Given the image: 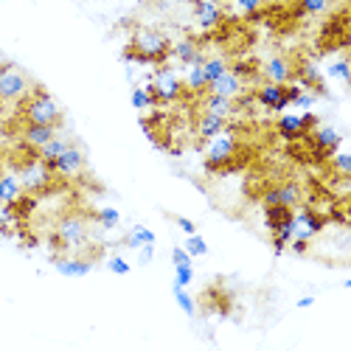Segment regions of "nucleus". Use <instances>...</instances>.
Listing matches in <instances>:
<instances>
[{"label": "nucleus", "mask_w": 351, "mask_h": 351, "mask_svg": "<svg viewBox=\"0 0 351 351\" xmlns=\"http://www.w3.org/2000/svg\"><path fill=\"white\" fill-rule=\"evenodd\" d=\"M171 40L163 32L155 28H138L132 34V45L124 51L127 62H141V65H163L169 60Z\"/></svg>", "instance_id": "f257e3e1"}, {"label": "nucleus", "mask_w": 351, "mask_h": 351, "mask_svg": "<svg viewBox=\"0 0 351 351\" xmlns=\"http://www.w3.org/2000/svg\"><path fill=\"white\" fill-rule=\"evenodd\" d=\"M25 124H62V107L56 104V99L43 90V87H37V90L28 96L25 101Z\"/></svg>", "instance_id": "f03ea898"}, {"label": "nucleus", "mask_w": 351, "mask_h": 351, "mask_svg": "<svg viewBox=\"0 0 351 351\" xmlns=\"http://www.w3.org/2000/svg\"><path fill=\"white\" fill-rule=\"evenodd\" d=\"M206 143H208L206 146V166H208V171H217V169L228 166L233 160V155H237V149H239V141H237V135L230 132V127H225L219 135H214Z\"/></svg>", "instance_id": "7ed1b4c3"}, {"label": "nucleus", "mask_w": 351, "mask_h": 351, "mask_svg": "<svg viewBox=\"0 0 351 351\" xmlns=\"http://www.w3.org/2000/svg\"><path fill=\"white\" fill-rule=\"evenodd\" d=\"M146 90L152 93V99H155V104H171V101H178L180 96H183V79L174 73L171 68H160L155 76H152V82L146 84Z\"/></svg>", "instance_id": "20e7f679"}, {"label": "nucleus", "mask_w": 351, "mask_h": 351, "mask_svg": "<svg viewBox=\"0 0 351 351\" xmlns=\"http://www.w3.org/2000/svg\"><path fill=\"white\" fill-rule=\"evenodd\" d=\"M28 90H32L28 76L17 65L6 62L3 71H0V101H20L28 96Z\"/></svg>", "instance_id": "39448f33"}, {"label": "nucleus", "mask_w": 351, "mask_h": 351, "mask_svg": "<svg viewBox=\"0 0 351 351\" xmlns=\"http://www.w3.org/2000/svg\"><path fill=\"white\" fill-rule=\"evenodd\" d=\"M17 178H20L25 194H40V191H45V189L51 186L53 171H51L40 158H34V160H28V163L20 166V174H17Z\"/></svg>", "instance_id": "423d86ee"}, {"label": "nucleus", "mask_w": 351, "mask_h": 351, "mask_svg": "<svg viewBox=\"0 0 351 351\" xmlns=\"http://www.w3.org/2000/svg\"><path fill=\"white\" fill-rule=\"evenodd\" d=\"M317 127V115L315 112H304V115H292V112H281L278 121H276V132L284 138V141H295V138H304L309 130Z\"/></svg>", "instance_id": "0eeeda50"}, {"label": "nucleus", "mask_w": 351, "mask_h": 351, "mask_svg": "<svg viewBox=\"0 0 351 351\" xmlns=\"http://www.w3.org/2000/svg\"><path fill=\"white\" fill-rule=\"evenodd\" d=\"M56 242L65 245V247H82L87 242V222L84 217L79 214H68L60 219V225H56Z\"/></svg>", "instance_id": "6e6552de"}, {"label": "nucleus", "mask_w": 351, "mask_h": 351, "mask_svg": "<svg viewBox=\"0 0 351 351\" xmlns=\"http://www.w3.org/2000/svg\"><path fill=\"white\" fill-rule=\"evenodd\" d=\"M326 228V217H320L317 211H292V239H304L312 242L320 230Z\"/></svg>", "instance_id": "1a4fd4ad"}, {"label": "nucleus", "mask_w": 351, "mask_h": 351, "mask_svg": "<svg viewBox=\"0 0 351 351\" xmlns=\"http://www.w3.org/2000/svg\"><path fill=\"white\" fill-rule=\"evenodd\" d=\"M51 171L56 174V178H65V180L79 178V174L84 171V152H82V146L71 143L68 149L51 163Z\"/></svg>", "instance_id": "9d476101"}, {"label": "nucleus", "mask_w": 351, "mask_h": 351, "mask_svg": "<svg viewBox=\"0 0 351 351\" xmlns=\"http://www.w3.org/2000/svg\"><path fill=\"white\" fill-rule=\"evenodd\" d=\"M312 146H315V152L317 158H332L340 146H343V135L337 127H315L312 132Z\"/></svg>", "instance_id": "9b49d317"}, {"label": "nucleus", "mask_w": 351, "mask_h": 351, "mask_svg": "<svg viewBox=\"0 0 351 351\" xmlns=\"http://www.w3.org/2000/svg\"><path fill=\"white\" fill-rule=\"evenodd\" d=\"M261 202L265 206H284V208H295L301 202V189L295 183H281V186H273L261 194Z\"/></svg>", "instance_id": "f8f14e48"}, {"label": "nucleus", "mask_w": 351, "mask_h": 351, "mask_svg": "<svg viewBox=\"0 0 351 351\" xmlns=\"http://www.w3.org/2000/svg\"><path fill=\"white\" fill-rule=\"evenodd\" d=\"M256 101L270 110V112H284L289 107L287 96H284V84H276V82H267V84H261L258 90H256Z\"/></svg>", "instance_id": "ddd939ff"}, {"label": "nucleus", "mask_w": 351, "mask_h": 351, "mask_svg": "<svg viewBox=\"0 0 351 351\" xmlns=\"http://www.w3.org/2000/svg\"><path fill=\"white\" fill-rule=\"evenodd\" d=\"M222 17H225V12L217 0H194V20L199 28H206V32L208 28H217L222 23Z\"/></svg>", "instance_id": "4468645a"}, {"label": "nucleus", "mask_w": 351, "mask_h": 351, "mask_svg": "<svg viewBox=\"0 0 351 351\" xmlns=\"http://www.w3.org/2000/svg\"><path fill=\"white\" fill-rule=\"evenodd\" d=\"M169 56H174V60L183 62L186 68H189V65H202V62H206V53L199 51L197 40H191V37H183L180 43H174L171 51H169Z\"/></svg>", "instance_id": "2eb2a0df"}, {"label": "nucleus", "mask_w": 351, "mask_h": 351, "mask_svg": "<svg viewBox=\"0 0 351 351\" xmlns=\"http://www.w3.org/2000/svg\"><path fill=\"white\" fill-rule=\"evenodd\" d=\"M53 270L65 278H82L93 270V261L79 258V256H60V258H53Z\"/></svg>", "instance_id": "dca6fc26"}, {"label": "nucleus", "mask_w": 351, "mask_h": 351, "mask_svg": "<svg viewBox=\"0 0 351 351\" xmlns=\"http://www.w3.org/2000/svg\"><path fill=\"white\" fill-rule=\"evenodd\" d=\"M53 135H60V124H25L23 143L32 146V149H40V146H45Z\"/></svg>", "instance_id": "f3484780"}, {"label": "nucleus", "mask_w": 351, "mask_h": 351, "mask_svg": "<svg viewBox=\"0 0 351 351\" xmlns=\"http://www.w3.org/2000/svg\"><path fill=\"white\" fill-rule=\"evenodd\" d=\"M242 87H245V84H242V79L228 68L219 79H214V82L208 84V90H206V93H217V96H228V99H239Z\"/></svg>", "instance_id": "a211bd4d"}, {"label": "nucleus", "mask_w": 351, "mask_h": 351, "mask_svg": "<svg viewBox=\"0 0 351 351\" xmlns=\"http://www.w3.org/2000/svg\"><path fill=\"white\" fill-rule=\"evenodd\" d=\"M23 183L14 171H6L0 174V206H14V202L23 197Z\"/></svg>", "instance_id": "6ab92c4d"}, {"label": "nucleus", "mask_w": 351, "mask_h": 351, "mask_svg": "<svg viewBox=\"0 0 351 351\" xmlns=\"http://www.w3.org/2000/svg\"><path fill=\"white\" fill-rule=\"evenodd\" d=\"M265 76H267V82H276V84L292 82V65H289V60H284V56H270L267 65H265Z\"/></svg>", "instance_id": "aec40b11"}, {"label": "nucleus", "mask_w": 351, "mask_h": 351, "mask_svg": "<svg viewBox=\"0 0 351 351\" xmlns=\"http://www.w3.org/2000/svg\"><path fill=\"white\" fill-rule=\"evenodd\" d=\"M225 127H228V119H222V115H214V112H202L199 121H197V135H199L202 141H211V138L219 135Z\"/></svg>", "instance_id": "412c9836"}, {"label": "nucleus", "mask_w": 351, "mask_h": 351, "mask_svg": "<svg viewBox=\"0 0 351 351\" xmlns=\"http://www.w3.org/2000/svg\"><path fill=\"white\" fill-rule=\"evenodd\" d=\"M71 143H73V141H68V138H62V135H53V138H51L45 146H40V149H37V158H40V160H43V163L51 169V163H53L56 158H60V155L68 149Z\"/></svg>", "instance_id": "4be33fe9"}, {"label": "nucleus", "mask_w": 351, "mask_h": 351, "mask_svg": "<svg viewBox=\"0 0 351 351\" xmlns=\"http://www.w3.org/2000/svg\"><path fill=\"white\" fill-rule=\"evenodd\" d=\"M202 110H206V112H214V115H222V119H230V112H233V99L208 93L206 101H202Z\"/></svg>", "instance_id": "5701e85b"}, {"label": "nucleus", "mask_w": 351, "mask_h": 351, "mask_svg": "<svg viewBox=\"0 0 351 351\" xmlns=\"http://www.w3.org/2000/svg\"><path fill=\"white\" fill-rule=\"evenodd\" d=\"M183 87L191 90V93H206L208 90V79H206V73H202V65H189Z\"/></svg>", "instance_id": "b1692460"}, {"label": "nucleus", "mask_w": 351, "mask_h": 351, "mask_svg": "<svg viewBox=\"0 0 351 351\" xmlns=\"http://www.w3.org/2000/svg\"><path fill=\"white\" fill-rule=\"evenodd\" d=\"M146 242H155V233L146 228V225H135L127 237H124V247H130V250H138L141 245H146Z\"/></svg>", "instance_id": "393cba45"}, {"label": "nucleus", "mask_w": 351, "mask_h": 351, "mask_svg": "<svg viewBox=\"0 0 351 351\" xmlns=\"http://www.w3.org/2000/svg\"><path fill=\"white\" fill-rule=\"evenodd\" d=\"M225 71H228V60H225V56H206V62H202V73H206L208 84L214 79H219Z\"/></svg>", "instance_id": "a878e982"}, {"label": "nucleus", "mask_w": 351, "mask_h": 351, "mask_svg": "<svg viewBox=\"0 0 351 351\" xmlns=\"http://www.w3.org/2000/svg\"><path fill=\"white\" fill-rule=\"evenodd\" d=\"M329 6H332V0H298V9H301V14H306V17L326 14Z\"/></svg>", "instance_id": "bb28decb"}, {"label": "nucleus", "mask_w": 351, "mask_h": 351, "mask_svg": "<svg viewBox=\"0 0 351 351\" xmlns=\"http://www.w3.org/2000/svg\"><path fill=\"white\" fill-rule=\"evenodd\" d=\"M171 292H174V301H178V306H180L189 317H194V315H197V306H194V298L186 292V287H178V284H174Z\"/></svg>", "instance_id": "cd10ccee"}, {"label": "nucleus", "mask_w": 351, "mask_h": 351, "mask_svg": "<svg viewBox=\"0 0 351 351\" xmlns=\"http://www.w3.org/2000/svg\"><path fill=\"white\" fill-rule=\"evenodd\" d=\"M183 247L189 250L191 258H197V256H208V245H206V239H202L199 233H189L186 242H183Z\"/></svg>", "instance_id": "c85d7f7f"}, {"label": "nucleus", "mask_w": 351, "mask_h": 351, "mask_svg": "<svg viewBox=\"0 0 351 351\" xmlns=\"http://www.w3.org/2000/svg\"><path fill=\"white\" fill-rule=\"evenodd\" d=\"M96 222H99L104 230H112V228L121 225V214L107 206V208H99V211H96Z\"/></svg>", "instance_id": "c756f323"}, {"label": "nucleus", "mask_w": 351, "mask_h": 351, "mask_svg": "<svg viewBox=\"0 0 351 351\" xmlns=\"http://www.w3.org/2000/svg\"><path fill=\"white\" fill-rule=\"evenodd\" d=\"M132 107H135V110H149V107H155L152 93L146 90V87H135V90H132Z\"/></svg>", "instance_id": "7c9ffc66"}, {"label": "nucleus", "mask_w": 351, "mask_h": 351, "mask_svg": "<svg viewBox=\"0 0 351 351\" xmlns=\"http://www.w3.org/2000/svg\"><path fill=\"white\" fill-rule=\"evenodd\" d=\"M107 270H110L112 276H130L132 265H130L124 256H110V258H107Z\"/></svg>", "instance_id": "2f4dec72"}, {"label": "nucleus", "mask_w": 351, "mask_h": 351, "mask_svg": "<svg viewBox=\"0 0 351 351\" xmlns=\"http://www.w3.org/2000/svg\"><path fill=\"white\" fill-rule=\"evenodd\" d=\"M326 73L335 76V79H340V82H348V79H351V73H348V60H346V56H340V60L329 62Z\"/></svg>", "instance_id": "473e14b6"}, {"label": "nucleus", "mask_w": 351, "mask_h": 351, "mask_svg": "<svg viewBox=\"0 0 351 351\" xmlns=\"http://www.w3.org/2000/svg\"><path fill=\"white\" fill-rule=\"evenodd\" d=\"M332 166H335V171L340 174V178H348L351 174V155H346V152H335L332 155Z\"/></svg>", "instance_id": "72a5a7b5"}, {"label": "nucleus", "mask_w": 351, "mask_h": 351, "mask_svg": "<svg viewBox=\"0 0 351 351\" xmlns=\"http://www.w3.org/2000/svg\"><path fill=\"white\" fill-rule=\"evenodd\" d=\"M191 281H194V265H178V267H174V284L189 287Z\"/></svg>", "instance_id": "f704fd0d"}, {"label": "nucleus", "mask_w": 351, "mask_h": 351, "mask_svg": "<svg viewBox=\"0 0 351 351\" xmlns=\"http://www.w3.org/2000/svg\"><path fill=\"white\" fill-rule=\"evenodd\" d=\"M233 6H237L239 12H245V14H256V12H261L265 9V3L267 0H230Z\"/></svg>", "instance_id": "c9c22d12"}, {"label": "nucleus", "mask_w": 351, "mask_h": 351, "mask_svg": "<svg viewBox=\"0 0 351 351\" xmlns=\"http://www.w3.org/2000/svg\"><path fill=\"white\" fill-rule=\"evenodd\" d=\"M155 258V242H146L138 247V265H152Z\"/></svg>", "instance_id": "e433bc0d"}, {"label": "nucleus", "mask_w": 351, "mask_h": 351, "mask_svg": "<svg viewBox=\"0 0 351 351\" xmlns=\"http://www.w3.org/2000/svg\"><path fill=\"white\" fill-rule=\"evenodd\" d=\"M171 261H174V267L178 265H191V256H189V250L183 247V245H178V247H171Z\"/></svg>", "instance_id": "4c0bfd02"}, {"label": "nucleus", "mask_w": 351, "mask_h": 351, "mask_svg": "<svg viewBox=\"0 0 351 351\" xmlns=\"http://www.w3.org/2000/svg\"><path fill=\"white\" fill-rule=\"evenodd\" d=\"M174 225H178L186 237L189 233H197V225H194V219H189V217H174Z\"/></svg>", "instance_id": "58836bf2"}, {"label": "nucleus", "mask_w": 351, "mask_h": 351, "mask_svg": "<svg viewBox=\"0 0 351 351\" xmlns=\"http://www.w3.org/2000/svg\"><path fill=\"white\" fill-rule=\"evenodd\" d=\"M292 104H295V107H301V110H309V107L315 104V96H312L309 90H301V96H298L295 101H292Z\"/></svg>", "instance_id": "ea45409f"}, {"label": "nucleus", "mask_w": 351, "mask_h": 351, "mask_svg": "<svg viewBox=\"0 0 351 351\" xmlns=\"http://www.w3.org/2000/svg\"><path fill=\"white\" fill-rule=\"evenodd\" d=\"M289 245H292V250H295L298 256H304V253L309 250V242H304V239H292Z\"/></svg>", "instance_id": "a19ab883"}, {"label": "nucleus", "mask_w": 351, "mask_h": 351, "mask_svg": "<svg viewBox=\"0 0 351 351\" xmlns=\"http://www.w3.org/2000/svg\"><path fill=\"white\" fill-rule=\"evenodd\" d=\"M312 304H315V295H304V298H298V301H295V306H298V309H309Z\"/></svg>", "instance_id": "79ce46f5"}]
</instances>
